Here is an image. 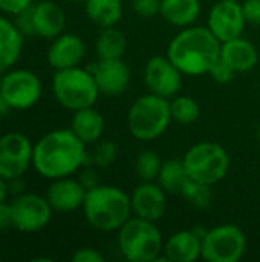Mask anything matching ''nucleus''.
Here are the masks:
<instances>
[{
  "label": "nucleus",
  "mask_w": 260,
  "mask_h": 262,
  "mask_svg": "<svg viewBox=\"0 0 260 262\" xmlns=\"http://www.w3.org/2000/svg\"><path fill=\"white\" fill-rule=\"evenodd\" d=\"M87 160L86 144L70 127L51 130L34 144L32 167L49 181L75 175Z\"/></svg>",
  "instance_id": "obj_1"
},
{
  "label": "nucleus",
  "mask_w": 260,
  "mask_h": 262,
  "mask_svg": "<svg viewBox=\"0 0 260 262\" xmlns=\"http://www.w3.org/2000/svg\"><path fill=\"white\" fill-rule=\"evenodd\" d=\"M166 55L184 75H205L221 55V41L213 35L208 26L192 25L182 28V31L170 40Z\"/></svg>",
  "instance_id": "obj_2"
},
{
  "label": "nucleus",
  "mask_w": 260,
  "mask_h": 262,
  "mask_svg": "<svg viewBox=\"0 0 260 262\" xmlns=\"http://www.w3.org/2000/svg\"><path fill=\"white\" fill-rule=\"evenodd\" d=\"M81 209L87 224L100 232H118L133 216L130 195L109 184L89 189Z\"/></svg>",
  "instance_id": "obj_3"
},
{
  "label": "nucleus",
  "mask_w": 260,
  "mask_h": 262,
  "mask_svg": "<svg viewBox=\"0 0 260 262\" xmlns=\"http://www.w3.org/2000/svg\"><path fill=\"white\" fill-rule=\"evenodd\" d=\"M170 123V100L152 92L138 97L127 112V127L132 137L139 141L159 138L169 129Z\"/></svg>",
  "instance_id": "obj_4"
},
{
  "label": "nucleus",
  "mask_w": 260,
  "mask_h": 262,
  "mask_svg": "<svg viewBox=\"0 0 260 262\" xmlns=\"http://www.w3.org/2000/svg\"><path fill=\"white\" fill-rule=\"evenodd\" d=\"M118 249L130 262H156L164 252V239L155 223L132 216L118 230Z\"/></svg>",
  "instance_id": "obj_5"
},
{
  "label": "nucleus",
  "mask_w": 260,
  "mask_h": 262,
  "mask_svg": "<svg viewBox=\"0 0 260 262\" xmlns=\"http://www.w3.org/2000/svg\"><path fill=\"white\" fill-rule=\"evenodd\" d=\"M52 94L61 107L75 112L93 106L100 97V89L90 69L75 66L55 71L52 77Z\"/></svg>",
  "instance_id": "obj_6"
},
{
  "label": "nucleus",
  "mask_w": 260,
  "mask_h": 262,
  "mask_svg": "<svg viewBox=\"0 0 260 262\" xmlns=\"http://www.w3.org/2000/svg\"><path fill=\"white\" fill-rule=\"evenodd\" d=\"M188 178L215 186L222 181L230 169V155L224 146L215 141L193 144L182 157Z\"/></svg>",
  "instance_id": "obj_7"
},
{
  "label": "nucleus",
  "mask_w": 260,
  "mask_h": 262,
  "mask_svg": "<svg viewBox=\"0 0 260 262\" xmlns=\"http://www.w3.org/2000/svg\"><path fill=\"white\" fill-rule=\"evenodd\" d=\"M247 252V236L236 224H219L202 236V259L208 262H238Z\"/></svg>",
  "instance_id": "obj_8"
},
{
  "label": "nucleus",
  "mask_w": 260,
  "mask_h": 262,
  "mask_svg": "<svg viewBox=\"0 0 260 262\" xmlns=\"http://www.w3.org/2000/svg\"><path fill=\"white\" fill-rule=\"evenodd\" d=\"M41 94V80L29 69H8V72L2 75L0 95L12 111H28L34 107L40 101Z\"/></svg>",
  "instance_id": "obj_9"
},
{
  "label": "nucleus",
  "mask_w": 260,
  "mask_h": 262,
  "mask_svg": "<svg viewBox=\"0 0 260 262\" xmlns=\"http://www.w3.org/2000/svg\"><path fill=\"white\" fill-rule=\"evenodd\" d=\"M12 229L23 233H35L48 227L54 209L46 196L38 193H20L9 203Z\"/></svg>",
  "instance_id": "obj_10"
},
{
  "label": "nucleus",
  "mask_w": 260,
  "mask_h": 262,
  "mask_svg": "<svg viewBox=\"0 0 260 262\" xmlns=\"http://www.w3.org/2000/svg\"><path fill=\"white\" fill-rule=\"evenodd\" d=\"M34 144L21 132L0 137V177L6 181L21 178L32 166Z\"/></svg>",
  "instance_id": "obj_11"
},
{
  "label": "nucleus",
  "mask_w": 260,
  "mask_h": 262,
  "mask_svg": "<svg viewBox=\"0 0 260 262\" xmlns=\"http://www.w3.org/2000/svg\"><path fill=\"white\" fill-rule=\"evenodd\" d=\"M182 72L167 55H155L144 66V84L149 92L173 98L182 88Z\"/></svg>",
  "instance_id": "obj_12"
},
{
  "label": "nucleus",
  "mask_w": 260,
  "mask_h": 262,
  "mask_svg": "<svg viewBox=\"0 0 260 262\" xmlns=\"http://www.w3.org/2000/svg\"><path fill=\"white\" fill-rule=\"evenodd\" d=\"M245 25L247 20L244 17L242 5L238 3V0H218L207 18L208 29L221 43L241 37Z\"/></svg>",
  "instance_id": "obj_13"
},
{
  "label": "nucleus",
  "mask_w": 260,
  "mask_h": 262,
  "mask_svg": "<svg viewBox=\"0 0 260 262\" xmlns=\"http://www.w3.org/2000/svg\"><path fill=\"white\" fill-rule=\"evenodd\" d=\"M133 216L156 223L167 209V192L156 181H143L130 195Z\"/></svg>",
  "instance_id": "obj_14"
},
{
  "label": "nucleus",
  "mask_w": 260,
  "mask_h": 262,
  "mask_svg": "<svg viewBox=\"0 0 260 262\" xmlns=\"http://www.w3.org/2000/svg\"><path fill=\"white\" fill-rule=\"evenodd\" d=\"M93 74L97 86L101 95L106 97H118L126 92L130 83V69L123 61V58H112V60H101L92 68H89Z\"/></svg>",
  "instance_id": "obj_15"
},
{
  "label": "nucleus",
  "mask_w": 260,
  "mask_h": 262,
  "mask_svg": "<svg viewBox=\"0 0 260 262\" xmlns=\"http://www.w3.org/2000/svg\"><path fill=\"white\" fill-rule=\"evenodd\" d=\"M84 57H86L84 40L80 35L70 32H63L58 37L52 38L46 52L48 64L54 71L80 66Z\"/></svg>",
  "instance_id": "obj_16"
},
{
  "label": "nucleus",
  "mask_w": 260,
  "mask_h": 262,
  "mask_svg": "<svg viewBox=\"0 0 260 262\" xmlns=\"http://www.w3.org/2000/svg\"><path fill=\"white\" fill-rule=\"evenodd\" d=\"M86 192L87 190L80 183V180L64 177L51 181L46 190V200L49 201L54 212L69 213L83 207Z\"/></svg>",
  "instance_id": "obj_17"
},
{
  "label": "nucleus",
  "mask_w": 260,
  "mask_h": 262,
  "mask_svg": "<svg viewBox=\"0 0 260 262\" xmlns=\"http://www.w3.org/2000/svg\"><path fill=\"white\" fill-rule=\"evenodd\" d=\"M34 35L52 40L63 34L66 26L64 9L52 0H41L31 6Z\"/></svg>",
  "instance_id": "obj_18"
},
{
  "label": "nucleus",
  "mask_w": 260,
  "mask_h": 262,
  "mask_svg": "<svg viewBox=\"0 0 260 262\" xmlns=\"http://www.w3.org/2000/svg\"><path fill=\"white\" fill-rule=\"evenodd\" d=\"M205 230H181L164 243V259L170 262H195L202 256V236Z\"/></svg>",
  "instance_id": "obj_19"
},
{
  "label": "nucleus",
  "mask_w": 260,
  "mask_h": 262,
  "mask_svg": "<svg viewBox=\"0 0 260 262\" xmlns=\"http://www.w3.org/2000/svg\"><path fill=\"white\" fill-rule=\"evenodd\" d=\"M221 57L234 69L236 74L248 72L259 63V52L256 46L242 35L221 43Z\"/></svg>",
  "instance_id": "obj_20"
},
{
  "label": "nucleus",
  "mask_w": 260,
  "mask_h": 262,
  "mask_svg": "<svg viewBox=\"0 0 260 262\" xmlns=\"http://www.w3.org/2000/svg\"><path fill=\"white\" fill-rule=\"evenodd\" d=\"M25 35L15 21L0 15V71L11 69L21 57Z\"/></svg>",
  "instance_id": "obj_21"
},
{
  "label": "nucleus",
  "mask_w": 260,
  "mask_h": 262,
  "mask_svg": "<svg viewBox=\"0 0 260 262\" xmlns=\"http://www.w3.org/2000/svg\"><path fill=\"white\" fill-rule=\"evenodd\" d=\"M70 130L86 144H95L104 134V118L93 106L75 111L70 120Z\"/></svg>",
  "instance_id": "obj_22"
},
{
  "label": "nucleus",
  "mask_w": 260,
  "mask_h": 262,
  "mask_svg": "<svg viewBox=\"0 0 260 262\" xmlns=\"http://www.w3.org/2000/svg\"><path fill=\"white\" fill-rule=\"evenodd\" d=\"M161 17L176 28L195 25L201 14L199 0H161Z\"/></svg>",
  "instance_id": "obj_23"
},
{
  "label": "nucleus",
  "mask_w": 260,
  "mask_h": 262,
  "mask_svg": "<svg viewBox=\"0 0 260 262\" xmlns=\"http://www.w3.org/2000/svg\"><path fill=\"white\" fill-rule=\"evenodd\" d=\"M84 11L100 28L116 26L123 17V0H84Z\"/></svg>",
  "instance_id": "obj_24"
},
{
  "label": "nucleus",
  "mask_w": 260,
  "mask_h": 262,
  "mask_svg": "<svg viewBox=\"0 0 260 262\" xmlns=\"http://www.w3.org/2000/svg\"><path fill=\"white\" fill-rule=\"evenodd\" d=\"M95 51L98 58L112 60L123 58L127 51V37L116 26L103 28L95 41Z\"/></svg>",
  "instance_id": "obj_25"
},
{
  "label": "nucleus",
  "mask_w": 260,
  "mask_h": 262,
  "mask_svg": "<svg viewBox=\"0 0 260 262\" xmlns=\"http://www.w3.org/2000/svg\"><path fill=\"white\" fill-rule=\"evenodd\" d=\"M188 180L182 158H170L162 161L156 183L170 195H179L182 186Z\"/></svg>",
  "instance_id": "obj_26"
},
{
  "label": "nucleus",
  "mask_w": 260,
  "mask_h": 262,
  "mask_svg": "<svg viewBox=\"0 0 260 262\" xmlns=\"http://www.w3.org/2000/svg\"><path fill=\"white\" fill-rule=\"evenodd\" d=\"M172 120L179 124H192L201 115V107L198 101L188 95H176L170 100Z\"/></svg>",
  "instance_id": "obj_27"
},
{
  "label": "nucleus",
  "mask_w": 260,
  "mask_h": 262,
  "mask_svg": "<svg viewBox=\"0 0 260 262\" xmlns=\"http://www.w3.org/2000/svg\"><path fill=\"white\" fill-rule=\"evenodd\" d=\"M190 206L196 209H208L213 201V190L210 184H204L188 178L179 193Z\"/></svg>",
  "instance_id": "obj_28"
},
{
  "label": "nucleus",
  "mask_w": 260,
  "mask_h": 262,
  "mask_svg": "<svg viewBox=\"0 0 260 262\" xmlns=\"http://www.w3.org/2000/svg\"><path fill=\"white\" fill-rule=\"evenodd\" d=\"M162 161L155 150H143L135 161V170L141 181H156Z\"/></svg>",
  "instance_id": "obj_29"
},
{
  "label": "nucleus",
  "mask_w": 260,
  "mask_h": 262,
  "mask_svg": "<svg viewBox=\"0 0 260 262\" xmlns=\"http://www.w3.org/2000/svg\"><path fill=\"white\" fill-rule=\"evenodd\" d=\"M116 155L118 147L112 140H100L98 143H95V149L92 152L90 160L97 167H109L116 160Z\"/></svg>",
  "instance_id": "obj_30"
},
{
  "label": "nucleus",
  "mask_w": 260,
  "mask_h": 262,
  "mask_svg": "<svg viewBox=\"0 0 260 262\" xmlns=\"http://www.w3.org/2000/svg\"><path fill=\"white\" fill-rule=\"evenodd\" d=\"M208 75L216 81V83H221V84H227L230 81H233L236 72L234 69L219 55L216 58V61L211 64L210 71H208Z\"/></svg>",
  "instance_id": "obj_31"
},
{
  "label": "nucleus",
  "mask_w": 260,
  "mask_h": 262,
  "mask_svg": "<svg viewBox=\"0 0 260 262\" xmlns=\"http://www.w3.org/2000/svg\"><path fill=\"white\" fill-rule=\"evenodd\" d=\"M132 9L144 18H150L159 14L161 0H132Z\"/></svg>",
  "instance_id": "obj_32"
},
{
  "label": "nucleus",
  "mask_w": 260,
  "mask_h": 262,
  "mask_svg": "<svg viewBox=\"0 0 260 262\" xmlns=\"http://www.w3.org/2000/svg\"><path fill=\"white\" fill-rule=\"evenodd\" d=\"M34 5V0H0V12L17 17Z\"/></svg>",
  "instance_id": "obj_33"
},
{
  "label": "nucleus",
  "mask_w": 260,
  "mask_h": 262,
  "mask_svg": "<svg viewBox=\"0 0 260 262\" xmlns=\"http://www.w3.org/2000/svg\"><path fill=\"white\" fill-rule=\"evenodd\" d=\"M241 5L247 23L260 25V0H245Z\"/></svg>",
  "instance_id": "obj_34"
},
{
  "label": "nucleus",
  "mask_w": 260,
  "mask_h": 262,
  "mask_svg": "<svg viewBox=\"0 0 260 262\" xmlns=\"http://www.w3.org/2000/svg\"><path fill=\"white\" fill-rule=\"evenodd\" d=\"M74 262H104V256L93 247H81L72 255Z\"/></svg>",
  "instance_id": "obj_35"
},
{
  "label": "nucleus",
  "mask_w": 260,
  "mask_h": 262,
  "mask_svg": "<svg viewBox=\"0 0 260 262\" xmlns=\"http://www.w3.org/2000/svg\"><path fill=\"white\" fill-rule=\"evenodd\" d=\"M78 180H80V183L84 186V189H86V190L93 189V187H97V186L100 184L97 172H95L93 169H90V167L83 169V170H81V173H80V178H78Z\"/></svg>",
  "instance_id": "obj_36"
},
{
  "label": "nucleus",
  "mask_w": 260,
  "mask_h": 262,
  "mask_svg": "<svg viewBox=\"0 0 260 262\" xmlns=\"http://www.w3.org/2000/svg\"><path fill=\"white\" fill-rule=\"evenodd\" d=\"M8 227H12L11 207L8 203H3V204H0V232L6 230Z\"/></svg>",
  "instance_id": "obj_37"
},
{
  "label": "nucleus",
  "mask_w": 260,
  "mask_h": 262,
  "mask_svg": "<svg viewBox=\"0 0 260 262\" xmlns=\"http://www.w3.org/2000/svg\"><path fill=\"white\" fill-rule=\"evenodd\" d=\"M8 187H9V193H12L14 196L20 195L25 192V183H23V177L21 178H15L8 181Z\"/></svg>",
  "instance_id": "obj_38"
},
{
  "label": "nucleus",
  "mask_w": 260,
  "mask_h": 262,
  "mask_svg": "<svg viewBox=\"0 0 260 262\" xmlns=\"http://www.w3.org/2000/svg\"><path fill=\"white\" fill-rule=\"evenodd\" d=\"M9 195H11V193H9L8 181H6V180H3V178L0 177V204L6 203V201H8V196H9Z\"/></svg>",
  "instance_id": "obj_39"
},
{
  "label": "nucleus",
  "mask_w": 260,
  "mask_h": 262,
  "mask_svg": "<svg viewBox=\"0 0 260 262\" xmlns=\"http://www.w3.org/2000/svg\"><path fill=\"white\" fill-rule=\"evenodd\" d=\"M11 111H12V109L8 106V103L5 101V98L0 95V118H5V117H6V115L11 112Z\"/></svg>",
  "instance_id": "obj_40"
},
{
  "label": "nucleus",
  "mask_w": 260,
  "mask_h": 262,
  "mask_svg": "<svg viewBox=\"0 0 260 262\" xmlns=\"http://www.w3.org/2000/svg\"><path fill=\"white\" fill-rule=\"evenodd\" d=\"M70 2H84V0H70Z\"/></svg>",
  "instance_id": "obj_41"
},
{
  "label": "nucleus",
  "mask_w": 260,
  "mask_h": 262,
  "mask_svg": "<svg viewBox=\"0 0 260 262\" xmlns=\"http://www.w3.org/2000/svg\"><path fill=\"white\" fill-rule=\"evenodd\" d=\"M0 83H2V71H0Z\"/></svg>",
  "instance_id": "obj_42"
},
{
  "label": "nucleus",
  "mask_w": 260,
  "mask_h": 262,
  "mask_svg": "<svg viewBox=\"0 0 260 262\" xmlns=\"http://www.w3.org/2000/svg\"><path fill=\"white\" fill-rule=\"evenodd\" d=\"M259 137H260V127H259Z\"/></svg>",
  "instance_id": "obj_43"
}]
</instances>
